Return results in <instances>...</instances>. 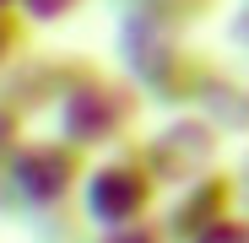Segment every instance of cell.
<instances>
[{"mask_svg": "<svg viewBox=\"0 0 249 243\" xmlns=\"http://www.w3.org/2000/svg\"><path fill=\"white\" fill-rule=\"evenodd\" d=\"M146 200H152V178L136 168V162H108V168L98 173V184H92V200H87V206H92L98 216L119 222V216H141Z\"/></svg>", "mask_w": 249, "mask_h": 243, "instance_id": "obj_1", "label": "cell"}, {"mask_svg": "<svg viewBox=\"0 0 249 243\" xmlns=\"http://www.w3.org/2000/svg\"><path fill=\"white\" fill-rule=\"evenodd\" d=\"M17 44H22V22L11 11H0V70H6V60L17 54Z\"/></svg>", "mask_w": 249, "mask_h": 243, "instance_id": "obj_3", "label": "cell"}, {"mask_svg": "<svg viewBox=\"0 0 249 243\" xmlns=\"http://www.w3.org/2000/svg\"><path fill=\"white\" fill-rule=\"evenodd\" d=\"M81 0H22V11L27 16H38V22H54L60 11H76Z\"/></svg>", "mask_w": 249, "mask_h": 243, "instance_id": "obj_4", "label": "cell"}, {"mask_svg": "<svg viewBox=\"0 0 249 243\" xmlns=\"http://www.w3.org/2000/svg\"><path fill=\"white\" fill-rule=\"evenodd\" d=\"M6 6H11V0H0V11H6Z\"/></svg>", "mask_w": 249, "mask_h": 243, "instance_id": "obj_5", "label": "cell"}, {"mask_svg": "<svg viewBox=\"0 0 249 243\" xmlns=\"http://www.w3.org/2000/svg\"><path fill=\"white\" fill-rule=\"evenodd\" d=\"M76 151L81 146H22L17 157V173H33V200H54L65 184H71V168H76Z\"/></svg>", "mask_w": 249, "mask_h": 243, "instance_id": "obj_2", "label": "cell"}]
</instances>
